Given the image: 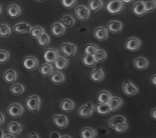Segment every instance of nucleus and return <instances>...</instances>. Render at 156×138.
I'll use <instances>...</instances> for the list:
<instances>
[{
    "mask_svg": "<svg viewBox=\"0 0 156 138\" xmlns=\"http://www.w3.org/2000/svg\"><path fill=\"white\" fill-rule=\"evenodd\" d=\"M124 8L125 5L121 0H109L106 4V9L109 13L112 15L121 13Z\"/></svg>",
    "mask_w": 156,
    "mask_h": 138,
    "instance_id": "f257e3e1",
    "label": "nucleus"
},
{
    "mask_svg": "<svg viewBox=\"0 0 156 138\" xmlns=\"http://www.w3.org/2000/svg\"><path fill=\"white\" fill-rule=\"evenodd\" d=\"M26 106L32 113H37L40 110L41 99L37 95L30 96L26 100Z\"/></svg>",
    "mask_w": 156,
    "mask_h": 138,
    "instance_id": "f03ea898",
    "label": "nucleus"
},
{
    "mask_svg": "<svg viewBox=\"0 0 156 138\" xmlns=\"http://www.w3.org/2000/svg\"><path fill=\"white\" fill-rule=\"evenodd\" d=\"M74 13L76 18L81 21L86 22L88 20L90 12L89 9L84 5H78L76 7Z\"/></svg>",
    "mask_w": 156,
    "mask_h": 138,
    "instance_id": "7ed1b4c3",
    "label": "nucleus"
},
{
    "mask_svg": "<svg viewBox=\"0 0 156 138\" xmlns=\"http://www.w3.org/2000/svg\"><path fill=\"white\" fill-rule=\"evenodd\" d=\"M95 110V106L91 102H88L81 106L78 109V116L82 118H89L91 116Z\"/></svg>",
    "mask_w": 156,
    "mask_h": 138,
    "instance_id": "20e7f679",
    "label": "nucleus"
},
{
    "mask_svg": "<svg viewBox=\"0 0 156 138\" xmlns=\"http://www.w3.org/2000/svg\"><path fill=\"white\" fill-rule=\"evenodd\" d=\"M141 44V41L139 38L136 37H132L126 40L124 47L128 51L135 52L140 48Z\"/></svg>",
    "mask_w": 156,
    "mask_h": 138,
    "instance_id": "39448f33",
    "label": "nucleus"
},
{
    "mask_svg": "<svg viewBox=\"0 0 156 138\" xmlns=\"http://www.w3.org/2000/svg\"><path fill=\"white\" fill-rule=\"evenodd\" d=\"M122 89L124 93L127 96L136 95L139 92L138 88L130 80H125L122 86Z\"/></svg>",
    "mask_w": 156,
    "mask_h": 138,
    "instance_id": "423d86ee",
    "label": "nucleus"
},
{
    "mask_svg": "<svg viewBox=\"0 0 156 138\" xmlns=\"http://www.w3.org/2000/svg\"><path fill=\"white\" fill-rule=\"evenodd\" d=\"M61 52L67 57H74L77 52V46L76 44L69 42L63 43L60 46Z\"/></svg>",
    "mask_w": 156,
    "mask_h": 138,
    "instance_id": "0eeeda50",
    "label": "nucleus"
},
{
    "mask_svg": "<svg viewBox=\"0 0 156 138\" xmlns=\"http://www.w3.org/2000/svg\"><path fill=\"white\" fill-rule=\"evenodd\" d=\"M8 115L14 118H18L21 116L24 111V109L23 106L18 103H15L10 105L7 109Z\"/></svg>",
    "mask_w": 156,
    "mask_h": 138,
    "instance_id": "6e6552de",
    "label": "nucleus"
},
{
    "mask_svg": "<svg viewBox=\"0 0 156 138\" xmlns=\"http://www.w3.org/2000/svg\"><path fill=\"white\" fill-rule=\"evenodd\" d=\"M59 52L56 49L51 48L46 50L44 53V59L46 63L53 64L59 57Z\"/></svg>",
    "mask_w": 156,
    "mask_h": 138,
    "instance_id": "1a4fd4ad",
    "label": "nucleus"
},
{
    "mask_svg": "<svg viewBox=\"0 0 156 138\" xmlns=\"http://www.w3.org/2000/svg\"><path fill=\"white\" fill-rule=\"evenodd\" d=\"M39 62L37 59L33 56L25 57L23 60V66L28 71L34 70L38 66Z\"/></svg>",
    "mask_w": 156,
    "mask_h": 138,
    "instance_id": "9d476101",
    "label": "nucleus"
},
{
    "mask_svg": "<svg viewBox=\"0 0 156 138\" xmlns=\"http://www.w3.org/2000/svg\"><path fill=\"white\" fill-rule=\"evenodd\" d=\"M53 122L56 127L64 129L68 126V118L66 115H56L53 117Z\"/></svg>",
    "mask_w": 156,
    "mask_h": 138,
    "instance_id": "9b49d317",
    "label": "nucleus"
},
{
    "mask_svg": "<svg viewBox=\"0 0 156 138\" xmlns=\"http://www.w3.org/2000/svg\"><path fill=\"white\" fill-rule=\"evenodd\" d=\"M122 27L123 25L121 22L116 20H112L108 23L107 30L112 34H118L122 31Z\"/></svg>",
    "mask_w": 156,
    "mask_h": 138,
    "instance_id": "f8f14e48",
    "label": "nucleus"
},
{
    "mask_svg": "<svg viewBox=\"0 0 156 138\" xmlns=\"http://www.w3.org/2000/svg\"><path fill=\"white\" fill-rule=\"evenodd\" d=\"M105 74L101 67L94 69L89 74L90 79L94 83H99L105 79Z\"/></svg>",
    "mask_w": 156,
    "mask_h": 138,
    "instance_id": "ddd939ff",
    "label": "nucleus"
},
{
    "mask_svg": "<svg viewBox=\"0 0 156 138\" xmlns=\"http://www.w3.org/2000/svg\"><path fill=\"white\" fill-rule=\"evenodd\" d=\"M94 37L99 41H105L108 37V31L103 26H99L94 31Z\"/></svg>",
    "mask_w": 156,
    "mask_h": 138,
    "instance_id": "4468645a",
    "label": "nucleus"
},
{
    "mask_svg": "<svg viewBox=\"0 0 156 138\" xmlns=\"http://www.w3.org/2000/svg\"><path fill=\"white\" fill-rule=\"evenodd\" d=\"M133 66L138 70H144L149 66V60L144 57H138L134 60Z\"/></svg>",
    "mask_w": 156,
    "mask_h": 138,
    "instance_id": "2eb2a0df",
    "label": "nucleus"
},
{
    "mask_svg": "<svg viewBox=\"0 0 156 138\" xmlns=\"http://www.w3.org/2000/svg\"><path fill=\"white\" fill-rule=\"evenodd\" d=\"M65 32H66V28L60 22L54 23L51 28V34L56 37L62 36Z\"/></svg>",
    "mask_w": 156,
    "mask_h": 138,
    "instance_id": "dca6fc26",
    "label": "nucleus"
},
{
    "mask_svg": "<svg viewBox=\"0 0 156 138\" xmlns=\"http://www.w3.org/2000/svg\"><path fill=\"white\" fill-rule=\"evenodd\" d=\"M132 11L136 16L139 17H142L146 14L145 6L142 1L136 2L133 5Z\"/></svg>",
    "mask_w": 156,
    "mask_h": 138,
    "instance_id": "f3484780",
    "label": "nucleus"
},
{
    "mask_svg": "<svg viewBox=\"0 0 156 138\" xmlns=\"http://www.w3.org/2000/svg\"><path fill=\"white\" fill-rule=\"evenodd\" d=\"M31 26L27 22H20L13 27V31L17 34L28 33L31 29Z\"/></svg>",
    "mask_w": 156,
    "mask_h": 138,
    "instance_id": "a211bd4d",
    "label": "nucleus"
},
{
    "mask_svg": "<svg viewBox=\"0 0 156 138\" xmlns=\"http://www.w3.org/2000/svg\"><path fill=\"white\" fill-rule=\"evenodd\" d=\"M7 15L11 18H16L19 17L21 13L20 7L16 5L12 4L9 5L6 9Z\"/></svg>",
    "mask_w": 156,
    "mask_h": 138,
    "instance_id": "6ab92c4d",
    "label": "nucleus"
},
{
    "mask_svg": "<svg viewBox=\"0 0 156 138\" xmlns=\"http://www.w3.org/2000/svg\"><path fill=\"white\" fill-rule=\"evenodd\" d=\"M111 111H117L122 107L123 105V101L118 96H113L110 99L108 103Z\"/></svg>",
    "mask_w": 156,
    "mask_h": 138,
    "instance_id": "aec40b11",
    "label": "nucleus"
},
{
    "mask_svg": "<svg viewBox=\"0 0 156 138\" xmlns=\"http://www.w3.org/2000/svg\"><path fill=\"white\" fill-rule=\"evenodd\" d=\"M22 126L21 124L18 122H11L10 123L8 126V131L9 134L17 136L20 134L22 131Z\"/></svg>",
    "mask_w": 156,
    "mask_h": 138,
    "instance_id": "412c9836",
    "label": "nucleus"
},
{
    "mask_svg": "<svg viewBox=\"0 0 156 138\" xmlns=\"http://www.w3.org/2000/svg\"><path fill=\"white\" fill-rule=\"evenodd\" d=\"M112 97V95L110 92L106 90H102L98 93L97 100L98 103L106 104L109 103Z\"/></svg>",
    "mask_w": 156,
    "mask_h": 138,
    "instance_id": "4be33fe9",
    "label": "nucleus"
},
{
    "mask_svg": "<svg viewBox=\"0 0 156 138\" xmlns=\"http://www.w3.org/2000/svg\"><path fill=\"white\" fill-rule=\"evenodd\" d=\"M126 122L127 120L125 117L121 115H117L111 118L108 121V124L110 128L114 129L116 126H118V124Z\"/></svg>",
    "mask_w": 156,
    "mask_h": 138,
    "instance_id": "5701e85b",
    "label": "nucleus"
},
{
    "mask_svg": "<svg viewBox=\"0 0 156 138\" xmlns=\"http://www.w3.org/2000/svg\"><path fill=\"white\" fill-rule=\"evenodd\" d=\"M75 107L74 103L71 99L66 98L63 99L60 104L61 109L65 113H69L72 111Z\"/></svg>",
    "mask_w": 156,
    "mask_h": 138,
    "instance_id": "b1692460",
    "label": "nucleus"
},
{
    "mask_svg": "<svg viewBox=\"0 0 156 138\" xmlns=\"http://www.w3.org/2000/svg\"><path fill=\"white\" fill-rule=\"evenodd\" d=\"M50 81L54 84L61 85L64 82L65 77L60 72H53L50 75Z\"/></svg>",
    "mask_w": 156,
    "mask_h": 138,
    "instance_id": "393cba45",
    "label": "nucleus"
},
{
    "mask_svg": "<svg viewBox=\"0 0 156 138\" xmlns=\"http://www.w3.org/2000/svg\"><path fill=\"white\" fill-rule=\"evenodd\" d=\"M54 64L56 70L62 71L68 67L69 65V62L65 57L62 56H59Z\"/></svg>",
    "mask_w": 156,
    "mask_h": 138,
    "instance_id": "a878e982",
    "label": "nucleus"
},
{
    "mask_svg": "<svg viewBox=\"0 0 156 138\" xmlns=\"http://www.w3.org/2000/svg\"><path fill=\"white\" fill-rule=\"evenodd\" d=\"M3 78L7 83H13L16 80L17 73L15 70L9 69L5 73Z\"/></svg>",
    "mask_w": 156,
    "mask_h": 138,
    "instance_id": "bb28decb",
    "label": "nucleus"
},
{
    "mask_svg": "<svg viewBox=\"0 0 156 138\" xmlns=\"http://www.w3.org/2000/svg\"><path fill=\"white\" fill-rule=\"evenodd\" d=\"M80 134L81 138H96L97 133L93 128L86 127L81 130Z\"/></svg>",
    "mask_w": 156,
    "mask_h": 138,
    "instance_id": "cd10ccee",
    "label": "nucleus"
},
{
    "mask_svg": "<svg viewBox=\"0 0 156 138\" xmlns=\"http://www.w3.org/2000/svg\"><path fill=\"white\" fill-rule=\"evenodd\" d=\"M60 22L66 28H69L73 26L76 21L73 16L70 15H65L61 19Z\"/></svg>",
    "mask_w": 156,
    "mask_h": 138,
    "instance_id": "c85d7f7f",
    "label": "nucleus"
},
{
    "mask_svg": "<svg viewBox=\"0 0 156 138\" xmlns=\"http://www.w3.org/2000/svg\"><path fill=\"white\" fill-rule=\"evenodd\" d=\"M104 5L102 0H89V9L92 12H95L100 10Z\"/></svg>",
    "mask_w": 156,
    "mask_h": 138,
    "instance_id": "c756f323",
    "label": "nucleus"
},
{
    "mask_svg": "<svg viewBox=\"0 0 156 138\" xmlns=\"http://www.w3.org/2000/svg\"><path fill=\"white\" fill-rule=\"evenodd\" d=\"M95 110L98 114L101 115H108L111 111V109L109 105H108V103H106V104L99 103L96 105L95 106Z\"/></svg>",
    "mask_w": 156,
    "mask_h": 138,
    "instance_id": "7c9ffc66",
    "label": "nucleus"
},
{
    "mask_svg": "<svg viewBox=\"0 0 156 138\" xmlns=\"http://www.w3.org/2000/svg\"><path fill=\"white\" fill-rule=\"evenodd\" d=\"M82 62L85 66L89 67H93V66H96V64L98 63L94 57V56L87 55V54H85L83 57Z\"/></svg>",
    "mask_w": 156,
    "mask_h": 138,
    "instance_id": "2f4dec72",
    "label": "nucleus"
},
{
    "mask_svg": "<svg viewBox=\"0 0 156 138\" xmlns=\"http://www.w3.org/2000/svg\"><path fill=\"white\" fill-rule=\"evenodd\" d=\"M40 74L43 77H48L53 72V67L51 64L45 63L43 64L40 69Z\"/></svg>",
    "mask_w": 156,
    "mask_h": 138,
    "instance_id": "473e14b6",
    "label": "nucleus"
},
{
    "mask_svg": "<svg viewBox=\"0 0 156 138\" xmlns=\"http://www.w3.org/2000/svg\"><path fill=\"white\" fill-rule=\"evenodd\" d=\"M50 41V37L46 33H44L37 39V42L39 45L43 48L47 47L49 44Z\"/></svg>",
    "mask_w": 156,
    "mask_h": 138,
    "instance_id": "72a5a7b5",
    "label": "nucleus"
},
{
    "mask_svg": "<svg viewBox=\"0 0 156 138\" xmlns=\"http://www.w3.org/2000/svg\"><path fill=\"white\" fill-rule=\"evenodd\" d=\"M144 3L146 13H149L156 9V0H142Z\"/></svg>",
    "mask_w": 156,
    "mask_h": 138,
    "instance_id": "f704fd0d",
    "label": "nucleus"
},
{
    "mask_svg": "<svg viewBox=\"0 0 156 138\" xmlns=\"http://www.w3.org/2000/svg\"><path fill=\"white\" fill-rule=\"evenodd\" d=\"M44 33H45L44 29L41 26H35L34 28H32L30 32V35L33 38L36 39H37L39 37L41 36Z\"/></svg>",
    "mask_w": 156,
    "mask_h": 138,
    "instance_id": "c9c22d12",
    "label": "nucleus"
},
{
    "mask_svg": "<svg viewBox=\"0 0 156 138\" xmlns=\"http://www.w3.org/2000/svg\"><path fill=\"white\" fill-rule=\"evenodd\" d=\"M24 86L22 84L16 83L11 87L10 92L12 95H19L22 94L24 92Z\"/></svg>",
    "mask_w": 156,
    "mask_h": 138,
    "instance_id": "e433bc0d",
    "label": "nucleus"
},
{
    "mask_svg": "<svg viewBox=\"0 0 156 138\" xmlns=\"http://www.w3.org/2000/svg\"><path fill=\"white\" fill-rule=\"evenodd\" d=\"M108 57L107 52L104 50L99 49L94 55V57L97 62H102L105 61Z\"/></svg>",
    "mask_w": 156,
    "mask_h": 138,
    "instance_id": "4c0bfd02",
    "label": "nucleus"
},
{
    "mask_svg": "<svg viewBox=\"0 0 156 138\" xmlns=\"http://www.w3.org/2000/svg\"><path fill=\"white\" fill-rule=\"evenodd\" d=\"M98 47L94 44H88L86 45L84 49V53L87 55L94 56L95 53L98 51Z\"/></svg>",
    "mask_w": 156,
    "mask_h": 138,
    "instance_id": "58836bf2",
    "label": "nucleus"
},
{
    "mask_svg": "<svg viewBox=\"0 0 156 138\" xmlns=\"http://www.w3.org/2000/svg\"><path fill=\"white\" fill-rule=\"evenodd\" d=\"M11 31L8 25L6 24H0V36L7 37L10 35Z\"/></svg>",
    "mask_w": 156,
    "mask_h": 138,
    "instance_id": "ea45409f",
    "label": "nucleus"
},
{
    "mask_svg": "<svg viewBox=\"0 0 156 138\" xmlns=\"http://www.w3.org/2000/svg\"><path fill=\"white\" fill-rule=\"evenodd\" d=\"M61 3L64 8L69 9L75 6L77 3V0H61Z\"/></svg>",
    "mask_w": 156,
    "mask_h": 138,
    "instance_id": "a19ab883",
    "label": "nucleus"
},
{
    "mask_svg": "<svg viewBox=\"0 0 156 138\" xmlns=\"http://www.w3.org/2000/svg\"><path fill=\"white\" fill-rule=\"evenodd\" d=\"M128 129V124L126 123H122L119 124H118V126H116L114 128V130L116 133L118 134H122L123 133H125Z\"/></svg>",
    "mask_w": 156,
    "mask_h": 138,
    "instance_id": "79ce46f5",
    "label": "nucleus"
},
{
    "mask_svg": "<svg viewBox=\"0 0 156 138\" xmlns=\"http://www.w3.org/2000/svg\"><path fill=\"white\" fill-rule=\"evenodd\" d=\"M9 53L6 50H0V64H5L9 59Z\"/></svg>",
    "mask_w": 156,
    "mask_h": 138,
    "instance_id": "37998d69",
    "label": "nucleus"
},
{
    "mask_svg": "<svg viewBox=\"0 0 156 138\" xmlns=\"http://www.w3.org/2000/svg\"><path fill=\"white\" fill-rule=\"evenodd\" d=\"M96 133L99 136H105L109 133V130L107 128H98L96 130Z\"/></svg>",
    "mask_w": 156,
    "mask_h": 138,
    "instance_id": "c03bdc74",
    "label": "nucleus"
},
{
    "mask_svg": "<svg viewBox=\"0 0 156 138\" xmlns=\"http://www.w3.org/2000/svg\"><path fill=\"white\" fill-rule=\"evenodd\" d=\"M50 138H60L61 136L57 132H53L50 134Z\"/></svg>",
    "mask_w": 156,
    "mask_h": 138,
    "instance_id": "a18cd8bd",
    "label": "nucleus"
},
{
    "mask_svg": "<svg viewBox=\"0 0 156 138\" xmlns=\"http://www.w3.org/2000/svg\"><path fill=\"white\" fill-rule=\"evenodd\" d=\"M5 121V117L2 113L0 112V126H2Z\"/></svg>",
    "mask_w": 156,
    "mask_h": 138,
    "instance_id": "49530a36",
    "label": "nucleus"
},
{
    "mask_svg": "<svg viewBox=\"0 0 156 138\" xmlns=\"http://www.w3.org/2000/svg\"><path fill=\"white\" fill-rule=\"evenodd\" d=\"M151 116L153 119L156 121V108L152 109L151 112Z\"/></svg>",
    "mask_w": 156,
    "mask_h": 138,
    "instance_id": "de8ad7c7",
    "label": "nucleus"
},
{
    "mask_svg": "<svg viewBox=\"0 0 156 138\" xmlns=\"http://www.w3.org/2000/svg\"><path fill=\"white\" fill-rule=\"evenodd\" d=\"M151 83L152 85L156 86V74H154L151 78Z\"/></svg>",
    "mask_w": 156,
    "mask_h": 138,
    "instance_id": "09e8293b",
    "label": "nucleus"
},
{
    "mask_svg": "<svg viewBox=\"0 0 156 138\" xmlns=\"http://www.w3.org/2000/svg\"><path fill=\"white\" fill-rule=\"evenodd\" d=\"M28 138H40V137L36 133H31L28 135Z\"/></svg>",
    "mask_w": 156,
    "mask_h": 138,
    "instance_id": "8fccbe9b",
    "label": "nucleus"
},
{
    "mask_svg": "<svg viewBox=\"0 0 156 138\" xmlns=\"http://www.w3.org/2000/svg\"><path fill=\"white\" fill-rule=\"evenodd\" d=\"M134 0H121V2L124 4V5H129L132 3Z\"/></svg>",
    "mask_w": 156,
    "mask_h": 138,
    "instance_id": "3c124183",
    "label": "nucleus"
},
{
    "mask_svg": "<svg viewBox=\"0 0 156 138\" xmlns=\"http://www.w3.org/2000/svg\"><path fill=\"white\" fill-rule=\"evenodd\" d=\"M3 138H16V137L13 135H11L10 134H5V136H3Z\"/></svg>",
    "mask_w": 156,
    "mask_h": 138,
    "instance_id": "603ef678",
    "label": "nucleus"
},
{
    "mask_svg": "<svg viewBox=\"0 0 156 138\" xmlns=\"http://www.w3.org/2000/svg\"><path fill=\"white\" fill-rule=\"evenodd\" d=\"M5 136V133L2 130L0 129V138H3Z\"/></svg>",
    "mask_w": 156,
    "mask_h": 138,
    "instance_id": "864d4df0",
    "label": "nucleus"
},
{
    "mask_svg": "<svg viewBox=\"0 0 156 138\" xmlns=\"http://www.w3.org/2000/svg\"><path fill=\"white\" fill-rule=\"evenodd\" d=\"M60 138H72L71 136H68V135H65V136H61Z\"/></svg>",
    "mask_w": 156,
    "mask_h": 138,
    "instance_id": "5fc2aeb1",
    "label": "nucleus"
},
{
    "mask_svg": "<svg viewBox=\"0 0 156 138\" xmlns=\"http://www.w3.org/2000/svg\"><path fill=\"white\" fill-rule=\"evenodd\" d=\"M34 1L36 2H37V3H41V2H44L45 0H34Z\"/></svg>",
    "mask_w": 156,
    "mask_h": 138,
    "instance_id": "6e6d98bb",
    "label": "nucleus"
},
{
    "mask_svg": "<svg viewBox=\"0 0 156 138\" xmlns=\"http://www.w3.org/2000/svg\"><path fill=\"white\" fill-rule=\"evenodd\" d=\"M2 12V6H0V15H1Z\"/></svg>",
    "mask_w": 156,
    "mask_h": 138,
    "instance_id": "4d7b16f0",
    "label": "nucleus"
}]
</instances>
